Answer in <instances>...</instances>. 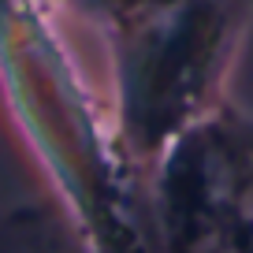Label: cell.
Listing matches in <instances>:
<instances>
[{
	"label": "cell",
	"instance_id": "cell-1",
	"mask_svg": "<svg viewBox=\"0 0 253 253\" xmlns=\"http://www.w3.org/2000/svg\"><path fill=\"white\" fill-rule=\"evenodd\" d=\"M0 93L75 227L79 253H153L145 179L130 168L48 4L0 0Z\"/></svg>",
	"mask_w": 253,
	"mask_h": 253
},
{
	"label": "cell",
	"instance_id": "cell-4",
	"mask_svg": "<svg viewBox=\"0 0 253 253\" xmlns=\"http://www.w3.org/2000/svg\"><path fill=\"white\" fill-rule=\"evenodd\" d=\"M220 253H253V179L246 186V198L235 212V223H231L227 238H223Z\"/></svg>",
	"mask_w": 253,
	"mask_h": 253
},
{
	"label": "cell",
	"instance_id": "cell-2",
	"mask_svg": "<svg viewBox=\"0 0 253 253\" xmlns=\"http://www.w3.org/2000/svg\"><path fill=\"white\" fill-rule=\"evenodd\" d=\"M250 11L253 0H142L104 26L116 86L112 123L142 179L186 126L223 104Z\"/></svg>",
	"mask_w": 253,
	"mask_h": 253
},
{
	"label": "cell",
	"instance_id": "cell-5",
	"mask_svg": "<svg viewBox=\"0 0 253 253\" xmlns=\"http://www.w3.org/2000/svg\"><path fill=\"white\" fill-rule=\"evenodd\" d=\"M67 8H75L79 15H86V19H93L97 26H108V23H116V19H123L130 8H138L142 0H63Z\"/></svg>",
	"mask_w": 253,
	"mask_h": 253
},
{
	"label": "cell",
	"instance_id": "cell-3",
	"mask_svg": "<svg viewBox=\"0 0 253 253\" xmlns=\"http://www.w3.org/2000/svg\"><path fill=\"white\" fill-rule=\"evenodd\" d=\"M253 179V116L223 101L145 175L153 253H220Z\"/></svg>",
	"mask_w": 253,
	"mask_h": 253
},
{
	"label": "cell",
	"instance_id": "cell-6",
	"mask_svg": "<svg viewBox=\"0 0 253 253\" xmlns=\"http://www.w3.org/2000/svg\"><path fill=\"white\" fill-rule=\"evenodd\" d=\"M41 4H48V8H52V4H63V0H41Z\"/></svg>",
	"mask_w": 253,
	"mask_h": 253
}]
</instances>
